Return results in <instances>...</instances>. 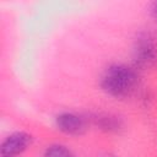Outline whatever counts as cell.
Wrapping results in <instances>:
<instances>
[{"mask_svg": "<svg viewBox=\"0 0 157 157\" xmlns=\"http://www.w3.org/2000/svg\"><path fill=\"white\" fill-rule=\"evenodd\" d=\"M139 83V71L132 65L113 64L101 77V88L114 98L129 97Z\"/></svg>", "mask_w": 157, "mask_h": 157, "instance_id": "6da1fadb", "label": "cell"}, {"mask_svg": "<svg viewBox=\"0 0 157 157\" xmlns=\"http://www.w3.org/2000/svg\"><path fill=\"white\" fill-rule=\"evenodd\" d=\"M157 65V34L152 31H141L132 48V66L137 71L150 70Z\"/></svg>", "mask_w": 157, "mask_h": 157, "instance_id": "7a4b0ae2", "label": "cell"}, {"mask_svg": "<svg viewBox=\"0 0 157 157\" xmlns=\"http://www.w3.org/2000/svg\"><path fill=\"white\" fill-rule=\"evenodd\" d=\"M55 126L58 128L59 131L66 135L78 136L87 130L88 119L76 113L64 112L55 117Z\"/></svg>", "mask_w": 157, "mask_h": 157, "instance_id": "3957f363", "label": "cell"}, {"mask_svg": "<svg viewBox=\"0 0 157 157\" xmlns=\"http://www.w3.org/2000/svg\"><path fill=\"white\" fill-rule=\"evenodd\" d=\"M32 135L26 131H16L6 136L0 145V153L6 156H18L32 144Z\"/></svg>", "mask_w": 157, "mask_h": 157, "instance_id": "277c9868", "label": "cell"}, {"mask_svg": "<svg viewBox=\"0 0 157 157\" xmlns=\"http://www.w3.org/2000/svg\"><path fill=\"white\" fill-rule=\"evenodd\" d=\"M98 129L105 132H118L123 129L124 121L120 117L110 113H96L88 118Z\"/></svg>", "mask_w": 157, "mask_h": 157, "instance_id": "5b68a950", "label": "cell"}, {"mask_svg": "<svg viewBox=\"0 0 157 157\" xmlns=\"http://www.w3.org/2000/svg\"><path fill=\"white\" fill-rule=\"evenodd\" d=\"M43 157H75V155L65 145H61V144H52V145H49L44 150Z\"/></svg>", "mask_w": 157, "mask_h": 157, "instance_id": "8992f818", "label": "cell"}, {"mask_svg": "<svg viewBox=\"0 0 157 157\" xmlns=\"http://www.w3.org/2000/svg\"><path fill=\"white\" fill-rule=\"evenodd\" d=\"M150 15L157 22V1H153L150 6Z\"/></svg>", "mask_w": 157, "mask_h": 157, "instance_id": "52a82bcc", "label": "cell"}, {"mask_svg": "<svg viewBox=\"0 0 157 157\" xmlns=\"http://www.w3.org/2000/svg\"><path fill=\"white\" fill-rule=\"evenodd\" d=\"M1 157H13V156H6V155H1Z\"/></svg>", "mask_w": 157, "mask_h": 157, "instance_id": "ba28073f", "label": "cell"}]
</instances>
